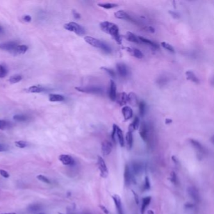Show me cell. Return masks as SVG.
Returning a JSON list of instances; mask_svg holds the SVG:
<instances>
[{"label": "cell", "mask_w": 214, "mask_h": 214, "mask_svg": "<svg viewBox=\"0 0 214 214\" xmlns=\"http://www.w3.org/2000/svg\"><path fill=\"white\" fill-rule=\"evenodd\" d=\"M9 149V146L5 144H0V152L6 151Z\"/></svg>", "instance_id": "bcb514c9"}, {"label": "cell", "mask_w": 214, "mask_h": 214, "mask_svg": "<svg viewBox=\"0 0 214 214\" xmlns=\"http://www.w3.org/2000/svg\"><path fill=\"white\" fill-rule=\"evenodd\" d=\"M172 122V119H169V118H166L165 120V124H171Z\"/></svg>", "instance_id": "9f6ffc18"}, {"label": "cell", "mask_w": 214, "mask_h": 214, "mask_svg": "<svg viewBox=\"0 0 214 214\" xmlns=\"http://www.w3.org/2000/svg\"><path fill=\"white\" fill-rule=\"evenodd\" d=\"M1 214H17L15 212H11V213H1Z\"/></svg>", "instance_id": "91938a15"}, {"label": "cell", "mask_w": 214, "mask_h": 214, "mask_svg": "<svg viewBox=\"0 0 214 214\" xmlns=\"http://www.w3.org/2000/svg\"><path fill=\"white\" fill-rule=\"evenodd\" d=\"M161 45L162 47H163L164 49H165L166 50H167L168 51H170V52L175 53V49H174V48L172 47V45L169 44V43L163 42L161 43Z\"/></svg>", "instance_id": "8d00e7d4"}, {"label": "cell", "mask_w": 214, "mask_h": 214, "mask_svg": "<svg viewBox=\"0 0 214 214\" xmlns=\"http://www.w3.org/2000/svg\"><path fill=\"white\" fill-rule=\"evenodd\" d=\"M124 183L126 186H128L130 185L131 182L133 180L132 178V173L131 172V169L129 165H126L125 166L124 173Z\"/></svg>", "instance_id": "8fae6325"}, {"label": "cell", "mask_w": 214, "mask_h": 214, "mask_svg": "<svg viewBox=\"0 0 214 214\" xmlns=\"http://www.w3.org/2000/svg\"><path fill=\"white\" fill-rule=\"evenodd\" d=\"M113 199L114 200L115 205H116L117 214H124L123 210H122V207L121 197L117 195H114L113 196Z\"/></svg>", "instance_id": "ac0fdd59"}, {"label": "cell", "mask_w": 214, "mask_h": 214, "mask_svg": "<svg viewBox=\"0 0 214 214\" xmlns=\"http://www.w3.org/2000/svg\"><path fill=\"white\" fill-rule=\"evenodd\" d=\"M138 38H139V40H140V41L141 42H141L145 43H146V44L149 45L150 47H151L152 48H153V49H158V47H159L156 43L152 42L151 40H148L147 38L142 37H140V36L138 37Z\"/></svg>", "instance_id": "f1b7e54d"}, {"label": "cell", "mask_w": 214, "mask_h": 214, "mask_svg": "<svg viewBox=\"0 0 214 214\" xmlns=\"http://www.w3.org/2000/svg\"><path fill=\"white\" fill-rule=\"evenodd\" d=\"M151 188V184H150V181L149 178L148 176L145 177V184H144V190H148Z\"/></svg>", "instance_id": "7bdbcfd3"}, {"label": "cell", "mask_w": 214, "mask_h": 214, "mask_svg": "<svg viewBox=\"0 0 214 214\" xmlns=\"http://www.w3.org/2000/svg\"><path fill=\"white\" fill-rule=\"evenodd\" d=\"M188 193L190 197H191L195 202H197L198 203V202L200 201V194L199 192V190H198L196 188L193 187H189L188 188Z\"/></svg>", "instance_id": "ba28073f"}, {"label": "cell", "mask_w": 214, "mask_h": 214, "mask_svg": "<svg viewBox=\"0 0 214 214\" xmlns=\"http://www.w3.org/2000/svg\"><path fill=\"white\" fill-rule=\"evenodd\" d=\"M140 136L142 140L145 142H147L148 140V127L145 122H142L140 130Z\"/></svg>", "instance_id": "9c48e42d"}, {"label": "cell", "mask_w": 214, "mask_h": 214, "mask_svg": "<svg viewBox=\"0 0 214 214\" xmlns=\"http://www.w3.org/2000/svg\"><path fill=\"white\" fill-rule=\"evenodd\" d=\"M101 29L104 32L109 34L116 42L118 45H121L122 38L120 33V30L118 26L113 23L108 21L103 22L100 23Z\"/></svg>", "instance_id": "6da1fadb"}, {"label": "cell", "mask_w": 214, "mask_h": 214, "mask_svg": "<svg viewBox=\"0 0 214 214\" xmlns=\"http://www.w3.org/2000/svg\"><path fill=\"white\" fill-rule=\"evenodd\" d=\"M114 16H115V17L117 19H126V20L132 22L133 23H136V22L134 21V19L131 17L128 13L125 12V11L123 10H119L116 11V12L114 13Z\"/></svg>", "instance_id": "7c38bea8"}, {"label": "cell", "mask_w": 214, "mask_h": 214, "mask_svg": "<svg viewBox=\"0 0 214 214\" xmlns=\"http://www.w3.org/2000/svg\"><path fill=\"white\" fill-rule=\"evenodd\" d=\"M145 29L146 30H148V31H149V32H151V33H154V29L153 28L152 26H147Z\"/></svg>", "instance_id": "db71d44e"}, {"label": "cell", "mask_w": 214, "mask_h": 214, "mask_svg": "<svg viewBox=\"0 0 214 214\" xmlns=\"http://www.w3.org/2000/svg\"><path fill=\"white\" fill-rule=\"evenodd\" d=\"M122 114L125 121H128L131 119L133 116V112L132 109L129 106H124L122 109Z\"/></svg>", "instance_id": "ffe728a7"}, {"label": "cell", "mask_w": 214, "mask_h": 214, "mask_svg": "<svg viewBox=\"0 0 214 214\" xmlns=\"http://www.w3.org/2000/svg\"><path fill=\"white\" fill-rule=\"evenodd\" d=\"M116 124H113V132L111 134V138L112 140L114 142H116V128H117Z\"/></svg>", "instance_id": "f6af8a7d"}, {"label": "cell", "mask_w": 214, "mask_h": 214, "mask_svg": "<svg viewBox=\"0 0 214 214\" xmlns=\"http://www.w3.org/2000/svg\"><path fill=\"white\" fill-rule=\"evenodd\" d=\"M126 145L127 147L129 149H131L132 148L133 144V132L132 131H129L127 133L126 136Z\"/></svg>", "instance_id": "4316f807"}, {"label": "cell", "mask_w": 214, "mask_h": 214, "mask_svg": "<svg viewBox=\"0 0 214 214\" xmlns=\"http://www.w3.org/2000/svg\"><path fill=\"white\" fill-rule=\"evenodd\" d=\"M28 49V47L27 45H18L17 48L15 49L14 52L13 53V55H22L25 54Z\"/></svg>", "instance_id": "7402d4cb"}, {"label": "cell", "mask_w": 214, "mask_h": 214, "mask_svg": "<svg viewBox=\"0 0 214 214\" xmlns=\"http://www.w3.org/2000/svg\"><path fill=\"white\" fill-rule=\"evenodd\" d=\"M118 74L122 77H126L128 75V69L127 66L122 63H118L116 65Z\"/></svg>", "instance_id": "30bf717a"}, {"label": "cell", "mask_w": 214, "mask_h": 214, "mask_svg": "<svg viewBox=\"0 0 214 214\" xmlns=\"http://www.w3.org/2000/svg\"><path fill=\"white\" fill-rule=\"evenodd\" d=\"M172 160H173V161L174 162V163H175L176 165L178 164V159L176 158L175 156H172Z\"/></svg>", "instance_id": "6f0895ef"}, {"label": "cell", "mask_w": 214, "mask_h": 214, "mask_svg": "<svg viewBox=\"0 0 214 214\" xmlns=\"http://www.w3.org/2000/svg\"><path fill=\"white\" fill-rule=\"evenodd\" d=\"M37 179L40 181H41L42 182H43V183H47V184H50V180L48 178H47L46 176H43V175H39L37 176Z\"/></svg>", "instance_id": "b9f144b4"}, {"label": "cell", "mask_w": 214, "mask_h": 214, "mask_svg": "<svg viewBox=\"0 0 214 214\" xmlns=\"http://www.w3.org/2000/svg\"><path fill=\"white\" fill-rule=\"evenodd\" d=\"M147 214H154V212L151 211V210H149L147 212Z\"/></svg>", "instance_id": "680465c9"}, {"label": "cell", "mask_w": 214, "mask_h": 214, "mask_svg": "<svg viewBox=\"0 0 214 214\" xmlns=\"http://www.w3.org/2000/svg\"><path fill=\"white\" fill-rule=\"evenodd\" d=\"M186 77H187V79L188 81H191L192 82L196 83V84H199V79L196 76V75L194 74L192 71L191 70H188L186 72Z\"/></svg>", "instance_id": "cb8c5ba5"}, {"label": "cell", "mask_w": 214, "mask_h": 214, "mask_svg": "<svg viewBox=\"0 0 214 214\" xmlns=\"http://www.w3.org/2000/svg\"><path fill=\"white\" fill-rule=\"evenodd\" d=\"M97 166L100 171L101 176L103 178H106L108 177L109 174L108 169L105 163V161L101 156H97Z\"/></svg>", "instance_id": "5b68a950"}, {"label": "cell", "mask_w": 214, "mask_h": 214, "mask_svg": "<svg viewBox=\"0 0 214 214\" xmlns=\"http://www.w3.org/2000/svg\"><path fill=\"white\" fill-rule=\"evenodd\" d=\"M193 207H194V205L192 204H190V203H187L185 205V207L187 208H192Z\"/></svg>", "instance_id": "11a10c76"}, {"label": "cell", "mask_w": 214, "mask_h": 214, "mask_svg": "<svg viewBox=\"0 0 214 214\" xmlns=\"http://www.w3.org/2000/svg\"><path fill=\"white\" fill-rule=\"evenodd\" d=\"M97 5L100 7L103 8L105 9H111L114 8L115 7H117L118 6L117 4L116 3H98Z\"/></svg>", "instance_id": "d6a6232c"}, {"label": "cell", "mask_w": 214, "mask_h": 214, "mask_svg": "<svg viewBox=\"0 0 214 214\" xmlns=\"http://www.w3.org/2000/svg\"><path fill=\"white\" fill-rule=\"evenodd\" d=\"M166 82H167V79H166L165 77H160L157 80L158 84L160 85H165Z\"/></svg>", "instance_id": "ee69618b"}, {"label": "cell", "mask_w": 214, "mask_h": 214, "mask_svg": "<svg viewBox=\"0 0 214 214\" xmlns=\"http://www.w3.org/2000/svg\"><path fill=\"white\" fill-rule=\"evenodd\" d=\"M168 13L170 14V15H171L173 18L176 19V18H179V17H180L179 14H178L177 12H176V11H169Z\"/></svg>", "instance_id": "7dc6e473"}, {"label": "cell", "mask_w": 214, "mask_h": 214, "mask_svg": "<svg viewBox=\"0 0 214 214\" xmlns=\"http://www.w3.org/2000/svg\"><path fill=\"white\" fill-rule=\"evenodd\" d=\"M72 13H73V15H74V17L75 18H76V19H80L81 18V15L79 14V13H77L76 10H73Z\"/></svg>", "instance_id": "f5cc1de1"}, {"label": "cell", "mask_w": 214, "mask_h": 214, "mask_svg": "<svg viewBox=\"0 0 214 214\" xmlns=\"http://www.w3.org/2000/svg\"><path fill=\"white\" fill-rule=\"evenodd\" d=\"M132 192H133L134 197V200H135L136 204L138 205L139 202H140V201H139V196L137 195V193L133 191V190H132Z\"/></svg>", "instance_id": "816d5d0a"}, {"label": "cell", "mask_w": 214, "mask_h": 214, "mask_svg": "<svg viewBox=\"0 0 214 214\" xmlns=\"http://www.w3.org/2000/svg\"><path fill=\"white\" fill-rule=\"evenodd\" d=\"M170 180L171 181L172 183L174 185H178V180L176 174L175 172H172L170 173Z\"/></svg>", "instance_id": "74e56055"}, {"label": "cell", "mask_w": 214, "mask_h": 214, "mask_svg": "<svg viewBox=\"0 0 214 214\" xmlns=\"http://www.w3.org/2000/svg\"><path fill=\"white\" fill-rule=\"evenodd\" d=\"M151 201V197H146L143 198L142 200V204H141V213L143 214L146 208H147L148 206L150 204V202Z\"/></svg>", "instance_id": "83f0119b"}, {"label": "cell", "mask_w": 214, "mask_h": 214, "mask_svg": "<svg viewBox=\"0 0 214 214\" xmlns=\"http://www.w3.org/2000/svg\"><path fill=\"white\" fill-rule=\"evenodd\" d=\"M139 110H140V114L141 116H143L146 112V104L144 101H140L138 103Z\"/></svg>", "instance_id": "e575fe53"}, {"label": "cell", "mask_w": 214, "mask_h": 214, "mask_svg": "<svg viewBox=\"0 0 214 214\" xmlns=\"http://www.w3.org/2000/svg\"><path fill=\"white\" fill-rule=\"evenodd\" d=\"M125 49L127 51L132 55V56L136 57L138 59H141L143 58L144 55L141 52V51L136 48H130V47H126Z\"/></svg>", "instance_id": "e0dca14e"}, {"label": "cell", "mask_w": 214, "mask_h": 214, "mask_svg": "<svg viewBox=\"0 0 214 214\" xmlns=\"http://www.w3.org/2000/svg\"><path fill=\"white\" fill-rule=\"evenodd\" d=\"M11 127V123L10 122L0 120V130H5L9 129Z\"/></svg>", "instance_id": "836d02e7"}, {"label": "cell", "mask_w": 214, "mask_h": 214, "mask_svg": "<svg viewBox=\"0 0 214 214\" xmlns=\"http://www.w3.org/2000/svg\"><path fill=\"white\" fill-rule=\"evenodd\" d=\"M2 30H3L2 27L1 26H0V32H1V31H2Z\"/></svg>", "instance_id": "94428289"}, {"label": "cell", "mask_w": 214, "mask_h": 214, "mask_svg": "<svg viewBox=\"0 0 214 214\" xmlns=\"http://www.w3.org/2000/svg\"><path fill=\"white\" fill-rule=\"evenodd\" d=\"M26 91L28 92L31 93H40L47 91V88L40 85H37L30 87V88L26 89Z\"/></svg>", "instance_id": "d6986e66"}, {"label": "cell", "mask_w": 214, "mask_h": 214, "mask_svg": "<svg viewBox=\"0 0 214 214\" xmlns=\"http://www.w3.org/2000/svg\"><path fill=\"white\" fill-rule=\"evenodd\" d=\"M18 45V43L16 42H6L0 43V49L8 51V52L11 53V54H13L15 49L17 48Z\"/></svg>", "instance_id": "8992f818"}, {"label": "cell", "mask_w": 214, "mask_h": 214, "mask_svg": "<svg viewBox=\"0 0 214 214\" xmlns=\"http://www.w3.org/2000/svg\"><path fill=\"white\" fill-rule=\"evenodd\" d=\"M84 40L85 42L88 43V44L94 47H96V48L101 49L106 54H110L111 52V49H110V47L106 43L100 40H98L96 38H94L90 36L85 37Z\"/></svg>", "instance_id": "7a4b0ae2"}, {"label": "cell", "mask_w": 214, "mask_h": 214, "mask_svg": "<svg viewBox=\"0 0 214 214\" xmlns=\"http://www.w3.org/2000/svg\"><path fill=\"white\" fill-rule=\"evenodd\" d=\"M125 38L127 40L133 42V43H140L141 42L138 38V37H137L136 35H134L131 31H128L125 35Z\"/></svg>", "instance_id": "603a6c76"}, {"label": "cell", "mask_w": 214, "mask_h": 214, "mask_svg": "<svg viewBox=\"0 0 214 214\" xmlns=\"http://www.w3.org/2000/svg\"><path fill=\"white\" fill-rule=\"evenodd\" d=\"M116 136H117L119 143H120V146H121V147H124V136H123V133H122V130L121 129L120 127H118V126H117V128H116Z\"/></svg>", "instance_id": "d4e9b609"}, {"label": "cell", "mask_w": 214, "mask_h": 214, "mask_svg": "<svg viewBox=\"0 0 214 214\" xmlns=\"http://www.w3.org/2000/svg\"><path fill=\"white\" fill-rule=\"evenodd\" d=\"M190 142L193 147L196 149L198 154H199L200 155H202V154L204 153L205 149L204 148V146L201 145L200 142L197 141V140H193V139H190Z\"/></svg>", "instance_id": "5bb4252c"}, {"label": "cell", "mask_w": 214, "mask_h": 214, "mask_svg": "<svg viewBox=\"0 0 214 214\" xmlns=\"http://www.w3.org/2000/svg\"><path fill=\"white\" fill-rule=\"evenodd\" d=\"M58 159L64 165H71L74 163V158L68 154H61L59 156Z\"/></svg>", "instance_id": "9a60e30c"}, {"label": "cell", "mask_w": 214, "mask_h": 214, "mask_svg": "<svg viewBox=\"0 0 214 214\" xmlns=\"http://www.w3.org/2000/svg\"><path fill=\"white\" fill-rule=\"evenodd\" d=\"M99 207H100V208L102 210V212H104L105 214H109V211L108 210V208H107L105 207V206L102 205H99Z\"/></svg>", "instance_id": "f907efd6"}, {"label": "cell", "mask_w": 214, "mask_h": 214, "mask_svg": "<svg viewBox=\"0 0 214 214\" xmlns=\"http://www.w3.org/2000/svg\"><path fill=\"white\" fill-rule=\"evenodd\" d=\"M23 20L25 22H30L31 21V17L30 15H24L22 18Z\"/></svg>", "instance_id": "681fc988"}, {"label": "cell", "mask_w": 214, "mask_h": 214, "mask_svg": "<svg viewBox=\"0 0 214 214\" xmlns=\"http://www.w3.org/2000/svg\"><path fill=\"white\" fill-rule=\"evenodd\" d=\"M101 69L105 71V72L107 74H108L110 76H111L113 77H115V76H116V74H115V72L113 69L107 68V67H102Z\"/></svg>", "instance_id": "f35d334b"}, {"label": "cell", "mask_w": 214, "mask_h": 214, "mask_svg": "<svg viewBox=\"0 0 214 214\" xmlns=\"http://www.w3.org/2000/svg\"><path fill=\"white\" fill-rule=\"evenodd\" d=\"M117 87L115 82L113 80H110V89H109V97L112 101H116L117 96Z\"/></svg>", "instance_id": "2e32d148"}, {"label": "cell", "mask_w": 214, "mask_h": 214, "mask_svg": "<svg viewBox=\"0 0 214 214\" xmlns=\"http://www.w3.org/2000/svg\"><path fill=\"white\" fill-rule=\"evenodd\" d=\"M64 28L69 31H72L79 36H82L85 33V30L84 28L80 25L78 23L76 22H69L68 23H66L63 26Z\"/></svg>", "instance_id": "3957f363"}, {"label": "cell", "mask_w": 214, "mask_h": 214, "mask_svg": "<svg viewBox=\"0 0 214 214\" xmlns=\"http://www.w3.org/2000/svg\"><path fill=\"white\" fill-rule=\"evenodd\" d=\"M142 166L140 163H136L134 162L132 166V170H131V173H133L134 175H138L142 170Z\"/></svg>", "instance_id": "4dcf8cb0"}, {"label": "cell", "mask_w": 214, "mask_h": 214, "mask_svg": "<svg viewBox=\"0 0 214 214\" xmlns=\"http://www.w3.org/2000/svg\"><path fill=\"white\" fill-rule=\"evenodd\" d=\"M128 102H129L131 105L133 106L138 105L139 101L135 93L130 92L129 94H128Z\"/></svg>", "instance_id": "44dd1931"}, {"label": "cell", "mask_w": 214, "mask_h": 214, "mask_svg": "<svg viewBox=\"0 0 214 214\" xmlns=\"http://www.w3.org/2000/svg\"><path fill=\"white\" fill-rule=\"evenodd\" d=\"M15 146L19 148H24L27 146V142L24 141H18L15 142Z\"/></svg>", "instance_id": "60d3db41"}, {"label": "cell", "mask_w": 214, "mask_h": 214, "mask_svg": "<svg viewBox=\"0 0 214 214\" xmlns=\"http://www.w3.org/2000/svg\"><path fill=\"white\" fill-rule=\"evenodd\" d=\"M76 89L79 92L87 94H102L104 92L103 89L100 86L96 85H90V86H84V87H77Z\"/></svg>", "instance_id": "277c9868"}, {"label": "cell", "mask_w": 214, "mask_h": 214, "mask_svg": "<svg viewBox=\"0 0 214 214\" xmlns=\"http://www.w3.org/2000/svg\"><path fill=\"white\" fill-rule=\"evenodd\" d=\"M113 144L108 140H105L102 142L101 151L104 156L109 155L113 150Z\"/></svg>", "instance_id": "52a82bcc"}, {"label": "cell", "mask_w": 214, "mask_h": 214, "mask_svg": "<svg viewBox=\"0 0 214 214\" xmlns=\"http://www.w3.org/2000/svg\"><path fill=\"white\" fill-rule=\"evenodd\" d=\"M49 101L51 102H61L65 100V97L62 95L57 94H51L49 96Z\"/></svg>", "instance_id": "484cf974"}, {"label": "cell", "mask_w": 214, "mask_h": 214, "mask_svg": "<svg viewBox=\"0 0 214 214\" xmlns=\"http://www.w3.org/2000/svg\"><path fill=\"white\" fill-rule=\"evenodd\" d=\"M8 73V71L6 67L0 64V78L5 77Z\"/></svg>", "instance_id": "ab89813d"}, {"label": "cell", "mask_w": 214, "mask_h": 214, "mask_svg": "<svg viewBox=\"0 0 214 214\" xmlns=\"http://www.w3.org/2000/svg\"><path fill=\"white\" fill-rule=\"evenodd\" d=\"M58 214H63V213H58Z\"/></svg>", "instance_id": "6125c7cd"}, {"label": "cell", "mask_w": 214, "mask_h": 214, "mask_svg": "<svg viewBox=\"0 0 214 214\" xmlns=\"http://www.w3.org/2000/svg\"><path fill=\"white\" fill-rule=\"evenodd\" d=\"M0 175L5 178H8L10 177L9 173H8L6 171H5V170H0Z\"/></svg>", "instance_id": "c3c4849f"}, {"label": "cell", "mask_w": 214, "mask_h": 214, "mask_svg": "<svg viewBox=\"0 0 214 214\" xmlns=\"http://www.w3.org/2000/svg\"><path fill=\"white\" fill-rule=\"evenodd\" d=\"M139 126H140V119L136 116L134 119L133 122L129 126V131L133 132L134 130H137L139 128Z\"/></svg>", "instance_id": "f546056e"}, {"label": "cell", "mask_w": 214, "mask_h": 214, "mask_svg": "<svg viewBox=\"0 0 214 214\" xmlns=\"http://www.w3.org/2000/svg\"><path fill=\"white\" fill-rule=\"evenodd\" d=\"M22 79L23 77L21 75H14V76H11L10 78L9 81L11 84H16V83L20 82L22 80Z\"/></svg>", "instance_id": "d590c367"}, {"label": "cell", "mask_w": 214, "mask_h": 214, "mask_svg": "<svg viewBox=\"0 0 214 214\" xmlns=\"http://www.w3.org/2000/svg\"><path fill=\"white\" fill-rule=\"evenodd\" d=\"M29 117L24 114H17L13 116V120L18 122H25L29 120Z\"/></svg>", "instance_id": "1f68e13d"}, {"label": "cell", "mask_w": 214, "mask_h": 214, "mask_svg": "<svg viewBox=\"0 0 214 214\" xmlns=\"http://www.w3.org/2000/svg\"><path fill=\"white\" fill-rule=\"evenodd\" d=\"M116 101L120 106H124L128 103V94L126 92H121L116 96Z\"/></svg>", "instance_id": "4fadbf2b"}, {"label": "cell", "mask_w": 214, "mask_h": 214, "mask_svg": "<svg viewBox=\"0 0 214 214\" xmlns=\"http://www.w3.org/2000/svg\"><path fill=\"white\" fill-rule=\"evenodd\" d=\"M40 214H43V213H40Z\"/></svg>", "instance_id": "be15d7a7"}]
</instances>
